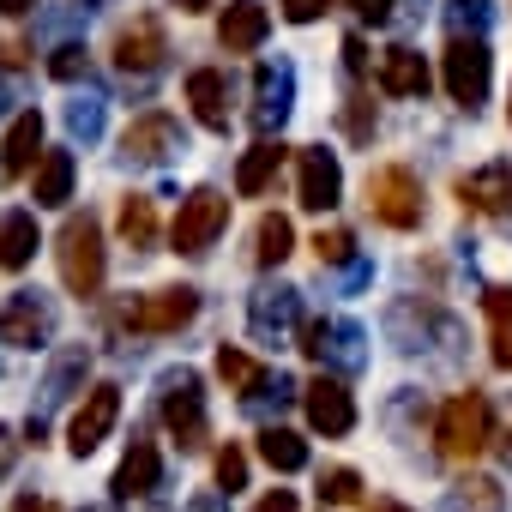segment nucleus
Wrapping results in <instances>:
<instances>
[{"label": "nucleus", "instance_id": "1", "mask_svg": "<svg viewBox=\"0 0 512 512\" xmlns=\"http://www.w3.org/2000/svg\"><path fill=\"white\" fill-rule=\"evenodd\" d=\"M55 260H61V284H67L79 302H91V296L103 290L109 253H103V223H97L91 211H73V217L61 223V235H55Z\"/></svg>", "mask_w": 512, "mask_h": 512}, {"label": "nucleus", "instance_id": "2", "mask_svg": "<svg viewBox=\"0 0 512 512\" xmlns=\"http://www.w3.org/2000/svg\"><path fill=\"white\" fill-rule=\"evenodd\" d=\"M434 446H440V458H452V464H470V458H482V452L494 446V410H488V398H482L476 386L440 404V416H434Z\"/></svg>", "mask_w": 512, "mask_h": 512}, {"label": "nucleus", "instance_id": "3", "mask_svg": "<svg viewBox=\"0 0 512 512\" xmlns=\"http://www.w3.org/2000/svg\"><path fill=\"white\" fill-rule=\"evenodd\" d=\"M302 356L308 362H326L338 380L344 374H362L368 368V332L344 314H326V320H308L302 326Z\"/></svg>", "mask_w": 512, "mask_h": 512}, {"label": "nucleus", "instance_id": "4", "mask_svg": "<svg viewBox=\"0 0 512 512\" xmlns=\"http://www.w3.org/2000/svg\"><path fill=\"white\" fill-rule=\"evenodd\" d=\"M368 211L386 223V229H422V217H428V199H422V181L404 169V163H386V169H374L368 175Z\"/></svg>", "mask_w": 512, "mask_h": 512}, {"label": "nucleus", "instance_id": "5", "mask_svg": "<svg viewBox=\"0 0 512 512\" xmlns=\"http://www.w3.org/2000/svg\"><path fill=\"white\" fill-rule=\"evenodd\" d=\"M223 229H229V199H223L217 187H193V193L181 199L175 223H169V241H175V253L199 260V253H211V247H217V235H223Z\"/></svg>", "mask_w": 512, "mask_h": 512}, {"label": "nucleus", "instance_id": "6", "mask_svg": "<svg viewBox=\"0 0 512 512\" xmlns=\"http://www.w3.org/2000/svg\"><path fill=\"white\" fill-rule=\"evenodd\" d=\"M163 422L169 434L181 440V452H199L211 440V422H205V386L193 368H169L163 374Z\"/></svg>", "mask_w": 512, "mask_h": 512}, {"label": "nucleus", "instance_id": "7", "mask_svg": "<svg viewBox=\"0 0 512 512\" xmlns=\"http://www.w3.org/2000/svg\"><path fill=\"white\" fill-rule=\"evenodd\" d=\"M440 79H446V97L458 103V109H482L488 103V79H494V55H488V43H446V55H440Z\"/></svg>", "mask_w": 512, "mask_h": 512}, {"label": "nucleus", "instance_id": "8", "mask_svg": "<svg viewBox=\"0 0 512 512\" xmlns=\"http://www.w3.org/2000/svg\"><path fill=\"white\" fill-rule=\"evenodd\" d=\"M193 314H199V290H193V284H163V290L127 302L121 326H127V332H145V338H163V332H181Z\"/></svg>", "mask_w": 512, "mask_h": 512}, {"label": "nucleus", "instance_id": "9", "mask_svg": "<svg viewBox=\"0 0 512 512\" xmlns=\"http://www.w3.org/2000/svg\"><path fill=\"white\" fill-rule=\"evenodd\" d=\"M55 338V302L43 290H13L0 302V344H19V350H43Z\"/></svg>", "mask_w": 512, "mask_h": 512}, {"label": "nucleus", "instance_id": "10", "mask_svg": "<svg viewBox=\"0 0 512 512\" xmlns=\"http://www.w3.org/2000/svg\"><path fill=\"white\" fill-rule=\"evenodd\" d=\"M296 109V67L290 61H260V73H253V109L247 121L260 127V139H272Z\"/></svg>", "mask_w": 512, "mask_h": 512}, {"label": "nucleus", "instance_id": "11", "mask_svg": "<svg viewBox=\"0 0 512 512\" xmlns=\"http://www.w3.org/2000/svg\"><path fill=\"white\" fill-rule=\"evenodd\" d=\"M109 61H115L121 73H157V67L169 61L163 19H157V13H133V19L115 31V43H109Z\"/></svg>", "mask_w": 512, "mask_h": 512}, {"label": "nucleus", "instance_id": "12", "mask_svg": "<svg viewBox=\"0 0 512 512\" xmlns=\"http://www.w3.org/2000/svg\"><path fill=\"white\" fill-rule=\"evenodd\" d=\"M121 422V386L115 380H103V386H91L85 392V404L73 410V422H67V446H73V458H91L103 440H109V428Z\"/></svg>", "mask_w": 512, "mask_h": 512}, {"label": "nucleus", "instance_id": "13", "mask_svg": "<svg viewBox=\"0 0 512 512\" xmlns=\"http://www.w3.org/2000/svg\"><path fill=\"white\" fill-rule=\"evenodd\" d=\"M296 320H302V296L290 284H260L247 296V332L260 344H290Z\"/></svg>", "mask_w": 512, "mask_h": 512}, {"label": "nucleus", "instance_id": "14", "mask_svg": "<svg viewBox=\"0 0 512 512\" xmlns=\"http://www.w3.org/2000/svg\"><path fill=\"white\" fill-rule=\"evenodd\" d=\"M175 151H187V133H181V121H175V115H163V109L139 115V121L121 133V157H127V163L157 169V163H169Z\"/></svg>", "mask_w": 512, "mask_h": 512}, {"label": "nucleus", "instance_id": "15", "mask_svg": "<svg viewBox=\"0 0 512 512\" xmlns=\"http://www.w3.org/2000/svg\"><path fill=\"white\" fill-rule=\"evenodd\" d=\"M344 199V169L326 145H302L296 151V205L302 211H332Z\"/></svg>", "mask_w": 512, "mask_h": 512}, {"label": "nucleus", "instance_id": "16", "mask_svg": "<svg viewBox=\"0 0 512 512\" xmlns=\"http://www.w3.org/2000/svg\"><path fill=\"white\" fill-rule=\"evenodd\" d=\"M302 410H308L314 434H326V440H344V434L356 428V398H350V386H344L338 374L308 380V386H302Z\"/></svg>", "mask_w": 512, "mask_h": 512}, {"label": "nucleus", "instance_id": "17", "mask_svg": "<svg viewBox=\"0 0 512 512\" xmlns=\"http://www.w3.org/2000/svg\"><path fill=\"white\" fill-rule=\"evenodd\" d=\"M458 205H464L470 217H500V211H512V163H488V169L458 175Z\"/></svg>", "mask_w": 512, "mask_h": 512}, {"label": "nucleus", "instance_id": "18", "mask_svg": "<svg viewBox=\"0 0 512 512\" xmlns=\"http://www.w3.org/2000/svg\"><path fill=\"white\" fill-rule=\"evenodd\" d=\"M266 31H272V13L260 7V0H229L223 19H217V43L229 55H253V49L266 43Z\"/></svg>", "mask_w": 512, "mask_h": 512}, {"label": "nucleus", "instance_id": "19", "mask_svg": "<svg viewBox=\"0 0 512 512\" xmlns=\"http://www.w3.org/2000/svg\"><path fill=\"white\" fill-rule=\"evenodd\" d=\"M85 374H91V350L85 344H67L55 362H49V374H43V398H37V422H43V410H61L73 392H85Z\"/></svg>", "mask_w": 512, "mask_h": 512}, {"label": "nucleus", "instance_id": "20", "mask_svg": "<svg viewBox=\"0 0 512 512\" xmlns=\"http://www.w3.org/2000/svg\"><path fill=\"white\" fill-rule=\"evenodd\" d=\"M157 482H163V458H157V446H151V440H133V446H127V458L115 464L109 494H115V500H145Z\"/></svg>", "mask_w": 512, "mask_h": 512}, {"label": "nucleus", "instance_id": "21", "mask_svg": "<svg viewBox=\"0 0 512 512\" xmlns=\"http://www.w3.org/2000/svg\"><path fill=\"white\" fill-rule=\"evenodd\" d=\"M37 151H43V115L25 109V115L7 127V139H0V175H7V181L31 175V169H37Z\"/></svg>", "mask_w": 512, "mask_h": 512}, {"label": "nucleus", "instance_id": "22", "mask_svg": "<svg viewBox=\"0 0 512 512\" xmlns=\"http://www.w3.org/2000/svg\"><path fill=\"white\" fill-rule=\"evenodd\" d=\"M187 103H193V115L211 133H229V79L217 67H193L187 73Z\"/></svg>", "mask_w": 512, "mask_h": 512}, {"label": "nucleus", "instance_id": "23", "mask_svg": "<svg viewBox=\"0 0 512 512\" xmlns=\"http://www.w3.org/2000/svg\"><path fill=\"white\" fill-rule=\"evenodd\" d=\"M73 175H79L73 151H43V157H37V175H31V199H37L43 211L67 205V199H73Z\"/></svg>", "mask_w": 512, "mask_h": 512}, {"label": "nucleus", "instance_id": "24", "mask_svg": "<svg viewBox=\"0 0 512 512\" xmlns=\"http://www.w3.org/2000/svg\"><path fill=\"white\" fill-rule=\"evenodd\" d=\"M284 157H290V151H284L278 139H260V145H253V151H247V157L235 163V193H241V199H260V193H266V187L278 181Z\"/></svg>", "mask_w": 512, "mask_h": 512}, {"label": "nucleus", "instance_id": "25", "mask_svg": "<svg viewBox=\"0 0 512 512\" xmlns=\"http://www.w3.org/2000/svg\"><path fill=\"white\" fill-rule=\"evenodd\" d=\"M374 79H380L386 97H422V91H428V61H422L416 49H386Z\"/></svg>", "mask_w": 512, "mask_h": 512}, {"label": "nucleus", "instance_id": "26", "mask_svg": "<svg viewBox=\"0 0 512 512\" xmlns=\"http://www.w3.org/2000/svg\"><path fill=\"white\" fill-rule=\"evenodd\" d=\"M37 211H7L0 217V266L7 272H25L37 260Z\"/></svg>", "mask_w": 512, "mask_h": 512}, {"label": "nucleus", "instance_id": "27", "mask_svg": "<svg viewBox=\"0 0 512 512\" xmlns=\"http://www.w3.org/2000/svg\"><path fill=\"white\" fill-rule=\"evenodd\" d=\"M217 380L247 404V398H260V386L272 380V368H260V362H253L241 344H217Z\"/></svg>", "mask_w": 512, "mask_h": 512}, {"label": "nucleus", "instance_id": "28", "mask_svg": "<svg viewBox=\"0 0 512 512\" xmlns=\"http://www.w3.org/2000/svg\"><path fill=\"white\" fill-rule=\"evenodd\" d=\"M260 458H266L278 476H296V470H308V440H302L296 428H284V422H266V428H260Z\"/></svg>", "mask_w": 512, "mask_h": 512}, {"label": "nucleus", "instance_id": "29", "mask_svg": "<svg viewBox=\"0 0 512 512\" xmlns=\"http://www.w3.org/2000/svg\"><path fill=\"white\" fill-rule=\"evenodd\" d=\"M482 314H488V356L494 368H512V290H482Z\"/></svg>", "mask_w": 512, "mask_h": 512}, {"label": "nucleus", "instance_id": "30", "mask_svg": "<svg viewBox=\"0 0 512 512\" xmlns=\"http://www.w3.org/2000/svg\"><path fill=\"white\" fill-rule=\"evenodd\" d=\"M115 229H121V241L133 253H145L157 241V205H151V193H127L121 211H115Z\"/></svg>", "mask_w": 512, "mask_h": 512}, {"label": "nucleus", "instance_id": "31", "mask_svg": "<svg viewBox=\"0 0 512 512\" xmlns=\"http://www.w3.org/2000/svg\"><path fill=\"white\" fill-rule=\"evenodd\" d=\"M290 253H296V229H290V217L266 211L260 223H253V260H260V266H284Z\"/></svg>", "mask_w": 512, "mask_h": 512}, {"label": "nucleus", "instance_id": "32", "mask_svg": "<svg viewBox=\"0 0 512 512\" xmlns=\"http://www.w3.org/2000/svg\"><path fill=\"white\" fill-rule=\"evenodd\" d=\"M440 512H500V482H488V476H464V482L446 488Z\"/></svg>", "mask_w": 512, "mask_h": 512}, {"label": "nucleus", "instance_id": "33", "mask_svg": "<svg viewBox=\"0 0 512 512\" xmlns=\"http://www.w3.org/2000/svg\"><path fill=\"white\" fill-rule=\"evenodd\" d=\"M488 0H446V31L452 43H482L488 37Z\"/></svg>", "mask_w": 512, "mask_h": 512}, {"label": "nucleus", "instance_id": "34", "mask_svg": "<svg viewBox=\"0 0 512 512\" xmlns=\"http://www.w3.org/2000/svg\"><path fill=\"white\" fill-rule=\"evenodd\" d=\"M103 103H109V97H97V91H91V97H73V103H67V133L85 139V145H97V139H103Z\"/></svg>", "mask_w": 512, "mask_h": 512}, {"label": "nucleus", "instance_id": "35", "mask_svg": "<svg viewBox=\"0 0 512 512\" xmlns=\"http://www.w3.org/2000/svg\"><path fill=\"white\" fill-rule=\"evenodd\" d=\"M320 500H326V506H350V500H362V476H356L350 464L326 470V476H320Z\"/></svg>", "mask_w": 512, "mask_h": 512}, {"label": "nucleus", "instance_id": "36", "mask_svg": "<svg viewBox=\"0 0 512 512\" xmlns=\"http://www.w3.org/2000/svg\"><path fill=\"white\" fill-rule=\"evenodd\" d=\"M314 253H320V266H350L356 260V235L350 229H320L314 235Z\"/></svg>", "mask_w": 512, "mask_h": 512}, {"label": "nucleus", "instance_id": "37", "mask_svg": "<svg viewBox=\"0 0 512 512\" xmlns=\"http://www.w3.org/2000/svg\"><path fill=\"white\" fill-rule=\"evenodd\" d=\"M49 79H61V85H73V79H91V55H85L79 43H61V49L49 55Z\"/></svg>", "mask_w": 512, "mask_h": 512}, {"label": "nucleus", "instance_id": "38", "mask_svg": "<svg viewBox=\"0 0 512 512\" xmlns=\"http://www.w3.org/2000/svg\"><path fill=\"white\" fill-rule=\"evenodd\" d=\"M235 488H247V452L229 440V446L217 452V494H235Z\"/></svg>", "mask_w": 512, "mask_h": 512}, {"label": "nucleus", "instance_id": "39", "mask_svg": "<svg viewBox=\"0 0 512 512\" xmlns=\"http://www.w3.org/2000/svg\"><path fill=\"white\" fill-rule=\"evenodd\" d=\"M344 133L362 145V139H374V109H368V97H350L344 103Z\"/></svg>", "mask_w": 512, "mask_h": 512}, {"label": "nucleus", "instance_id": "40", "mask_svg": "<svg viewBox=\"0 0 512 512\" xmlns=\"http://www.w3.org/2000/svg\"><path fill=\"white\" fill-rule=\"evenodd\" d=\"M344 7H350L362 25H386V19H392V0H344Z\"/></svg>", "mask_w": 512, "mask_h": 512}, {"label": "nucleus", "instance_id": "41", "mask_svg": "<svg viewBox=\"0 0 512 512\" xmlns=\"http://www.w3.org/2000/svg\"><path fill=\"white\" fill-rule=\"evenodd\" d=\"M326 7H332V0H284V19H290V25H314Z\"/></svg>", "mask_w": 512, "mask_h": 512}, {"label": "nucleus", "instance_id": "42", "mask_svg": "<svg viewBox=\"0 0 512 512\" xmlns=\"http://www.w3.org/2000/svg\"><path fill=\"white\" fill-rule=\"evenodd\" d=\"M344 67H350L356 79H368V43H362V37H344Z\"/></svg>", "mask_w": 512, "mask_h": 512}, {"label": "nucleus", "instance_id": "43", "mask_svg": "<svg viewBox=\"0 0 512 512\" xmlns=\"http://www.w3.org/2000/svg\"><path fill=\"white\" fill-rule=\"evenodd\" d=\"M253 512H302V506H296V488H272V494H266L260 506H253Z\"/></svg>", "mask_w": 512, "mask_h": 512}, {"label": "nucleus", "instance_id": "44", "mask_svg": "<svg viewBox=\"0 0 512 512\" xmlns=\"http://www.w3.org/2000/svg\"><path fill=\"white\" fill-rule=\"evenodd\" d=\"M13 512H61V506H55L49 494H19V500H13Z\"/></svg>", "mask_w": 512, "mask_h": 512}, {"label": "nucleus", "instance_id": "45", "mask_svg": "<svg viewBox=\"0 0 512 512\" xmlns=\"http://www.w3.org/2000/svg\"><path fill=\"white\" fill-rule=\"evenodd\" d=\"M25 61H31V49H25V43H0V67H7V73H13V67H25Z\"/></svg>", "mask_w": 512, "mask_h": 512}, {"label": "nucleus", "instance_id": "46", "mask_svg": "<svg viewBox=\"0 0 512 512\" xmlns=\"http://www.w3.org/2000/svg\"><path fill=\"white\" fill-rule=\"evenodd\" d=\"M187 512H223V494H217V488H211V494H193Z\"/></svg>", "mask_w": 512, "mask_h": 512}, {"label": "nucleus", "instance_id": "47", "mask_svg": "<svg viewBox=\"0 0 512 512\" xmlns=\"http://www.w3.org/2000/svg\"><path fill=\"white\" fill-rule=\"evenodd\" d=\"M25 13H37V0H0V19H25Z\"/></svg>", "mask_w": 512, "mask_h": 512}, {"label": "nucleus", "instance_id": "48", "mask_svg": "<svg viewBox=\"0 0 512 512\" xmlns=\"http://www.w3.org/2000/svg\"><path fill=\"white\" fill-rule=\"evenodd\" d=\"M13 446H19L13 428H0V476H7V464H13Z\"/></svg>", "mask_w": 512, "mask_h": 512}, {"label": "nucleus", "instance_id": "49", "mask_svg": "<svg viewBox=\"0 0 512 512\" xmlns=\"http://www.w3.org/2000/svg\"><path fill=\"white\" fill-rule=\"evenodd\" d=\"M368 512H410V506H404V500H374Z\"/></svg>", "mask_w": 512, "mask_h": 512}, {"label": "nucleus", "instance_id": "50", "mask_svg": "<svg viewBox=\"0 0 512 512\" xmlns=\"http://www.w3.org/2000/svg\"><path fill=\"white\" fill-rule=\"evenodd\" d=\"M175 7H181V13H205V7H211V0H175Z\"/></svg>", "mask_w": 512, "mask_h": 512}, {"label": "nucleus", "instance_id": "51", "mask_svg": "<svg viewBox=\"0 0 512 512\" xmlns=\"http://www.w3.org/2000/svg\"><path fill=\"white\" fill-rule=\"evenodd\" d=\"M79 512H115V506H79Z\"/></svg>", "mask_w": 512, "mask_h": 512}, {"label": "nucleus", "instance_id": "52", "mask_svg": "<svg viewBox=\"0 0 512 512\" xmlns=\"http://www.w3.org/2000/svg\"><path fill=\"white\" fill-rule=\"evenodd\" d=\"M91 7H97V0H85V13H91Z\"/></svg>", "mask_w": 512, "mask_h": 512}, {"label": "nucleus", "instance_id": "53", "mask_svg": "<svg viewBox=\"0 0 512 512\" xmlns=\"http://www.w3.org/2000/svg\"><path fill=\"white\" fill-rule=\"evenodd\" d=\"M506 115H512V103H506Z\"/></svg>", "mask_w": 512, "mask_h": 512}]
</instances>
